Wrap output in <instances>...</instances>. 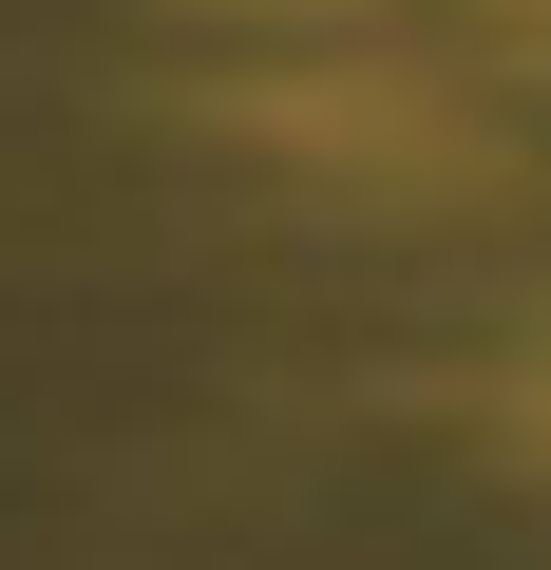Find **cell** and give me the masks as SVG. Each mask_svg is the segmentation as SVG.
Instances as JSON below:
<instances>
[{
    "instance_id": "7a4b0ae2",
    "label": "cell",
    "mask_w": 551,
    "mask_h": 570,
    "mask_svg": "<svg viewBox=\"0 0 551 570\" xmlns=\"http://www.w3.org/2000/svg\"><path fill=\"white\" fill-rule=\"evenodd\" d=\"M171 20H228V39H286V58H343V39H381V0H171Z\"/></svg>"
},
{
    "instance_id": "6da1fadb",
    "label": "cell",
    "mask_w": 551,
    "mask_h": 570,
    "mask_svg": "<svg viewBox=\"0 0 551 570\" xmlns=\"http://www.w3.org/2000/svg\"><path fill=\"white\" fill-rule=\"evenodd\" d=\"M228 153L305 171V190H381V209H437V190H494V115H456L400 39H343V58H266L209 96Z\"/></svg>"
},
{
    "instance_id": "3957f363",
    "label": "cell",
    "mask_w": 551,
    "mask_h": 570,
    "mask_svg": "<svg viewBox=\"0 0 551 570\" xmlns=\"http://www.w3.org/2000/svg\"><path fill=\"white\" fill-rule=\"evenodd\" d=\"M494 39H513V58H532V77H551V0H494Z\"/></svg>"
}]
</instances>
